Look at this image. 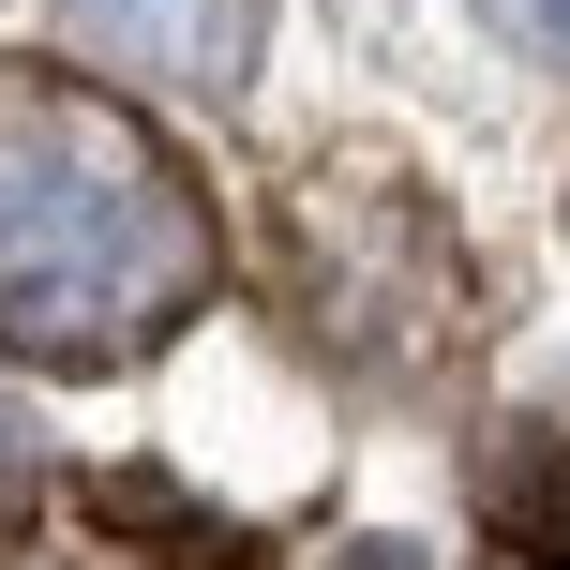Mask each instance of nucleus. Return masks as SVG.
I'll list each match as a JSON object with an SVG mask.
<instances>
[{"label": "nucleus", "instance_id": "f03ea898", "mask_svg": "<svg viewBox=\"0 0 570 570\" xmlns=\"http://www.w3.org/2000/svg\"><path fill=\"white\" fill-rule=\"evenodd\" d=\"M60 30L150 90H226L256 60V0H60Z\"/></svg>", "mask_w": 570, "mask_h": 570}, {"label": "nucleus", "instance_id": "7ed1b4c3", "mask_svg": "<svg viewBox=\"0 0 570 570\" xmlns=\"http://www.w3.org/2000/svg\"><path fill=\"white\" fill-rule=\"evenodd\" d=\"M481 16H495V46H525V60L570 76V0H481Z\"/></svg>", "mask_w": 570, "mask_h": 570}, {"label": "nucleus", "instance_id": "f257e3e1", "mask_svg": "<svg viewBox=\"0 0 570 570\" xmlns=\"http://www.w3.org/2000/svg\"><path fill=\"white\" fill-rule=\"evenodd\" d=\"M210 196L136 106L76 76H0V345L46 375L136 361L210 301Z\"/></svg>", "mask_w": 570, "mask_h": 570}]
</instances>
